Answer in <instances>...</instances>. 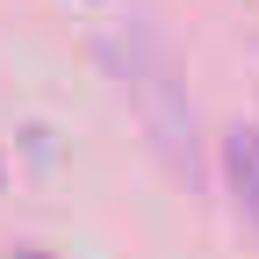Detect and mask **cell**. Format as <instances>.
<instances>
[{
    "mask_svg": "<svg viewBox=\"0 0 259 259\" xmlns=\"http://www.w3.org/2000/svg\"><path fill=\"white\" fill-rule=\"evenodd\" d=\"M223 166H231V187H238L245 223L259 231V130H231V144H223Z\"/></svg>",
    "mask_w": 259,
    "mask_h": 259,
    "instance_id": "cell-1",
    "label": "cell"
}]
</instances>
